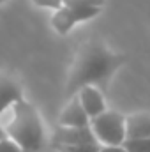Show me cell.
I'll list each match as a JSON object with an SVG mask.
<instances>
[{"mask_svg": "<svg viewBox=\"0 0 150 152\" xmlns=\"http://www.w3.org/2000/svg\"><path fill=\"white\" fill-rule=\"evenodd\" d=\"M125 55L111 50L99 39H87L76 50L67 80H66V96L71 99L83 87L94 85L103 90L108 88L113 75L125 64Z\"/></svg>", "mask_w": 150, "mask_h": 152, "instance_id": "1", "label": "cell"}, {"mask_svg": "<svg viewBox=\"0 0 150 152\" xmlns=\"http://www.w3.org/2000/svg\"><path fill=\"white\" fill-rule=\"evenodd\" d=\"M9 118L0 122L7 138L14 140L23 152H39L46 143V134L37 108L21 99L9 110Z\"/></svg>", "mask_w": 150, "mask_h": 152, "instance_id": "2", "label": "cell"}, {"mask_svg": "<svg viewBox=\"0 0 150 152\" xmlns=\"http://www.w3.org/2000/svg\"><path fill=\"white\" fill-rule=\"evenodd\" d=\"M90 129L101 145H124L125 134V117L120 112L106 110L104 113L90 120Z\"/></svg>", "mask_w": 150, "mask_h": 152, "instance_id": "3", "label": "cell"}, {"mask_svg": "<svg viewBox=\"0 0 150 152\" xmlns=\"http://www.w3.org/2000/svg\"><path fill=\"white\" fill-rule=\"evenodd\" d=\"M103 7H95V5H79V7H64L53 12L51 16V27L55 28L57 34L60 36H67L76 23H83L88 21L95 16H99Z\"/></svg>", "mask_w": 150, "mask_h": 152, "instance_id": "4", "label": "cell"}, {"mask_svg": "<svg viewBox=\"0 0 150 152\" xmlns=\"http://www.w3.org/2000/svg\"><path fill=\"white\" fill-rule=\"evenodd\" d=\"M95 136L88 127H66L57 126V129L51 134V145H85V143H95ZM99 143V142H97Z\"/></svg>", "mask_w": 150, "mask_h": 152, "instance_id": "5", "label": "cell"}, {"mask_svg": "<svg viewBox=\"0 0 150 152\" xmlns=\"http://www.w3.org/2000/svg\"><path fill=\"white\" fill-rule=\"evenodd\" d=\"M58 126H66V127H88L90 126V117L83 110L78 94L73 96L64 106L62 113L58 117Z\"/></svg>", "mask_w": 150, "mask_h": 152, "instance_id": "6", "label": "cell"}, {"mask_svg": "<svg viewBox=\"0 0 150 152\" xmlns=\"http://www.w3.org/2000/svg\"><path fill=\"white\" fill-rule=\"evenodd\" d=\"M78 97H79V103L83 106V110L87 112V115L92 118L99 117L101 113H104L108 108H106V101H104V96L101 92L99 87H94V85H88V87H83L79 92H78Z\"/></svg>", "mask_w": 150, "mask_h": 152, "instance_id": "7", "label": "cell"}, {"mask_svg": "<svg viewBox=\"0 0 150 152\" xmlns=\"http://www.w3.org/2000/svg\"><path fill=\"white\" fill-rule=\"evenodd\" d=\"M21 99H25V97H23V90H21L20 83L16 80H12L11 76L0 73V117L14 103L21 101Z\"/></svg>", "mask_w": 150, "mask_h": 152, "instance_id": "8", "label": "cell"}, {"mask_svg": "<svg viewBox=\"0 0 150 152\" xmlns=\"http://www.w3.org/2000/svg\"><path fill=\"white\" fill-rule=\"evenodd\" d=\"M125 134L127 140H140L150 136V113L138 112L125 117Z\"/></svg>", "mask_w": 150, "mask_h": 152, "instance_id": "9", "label": "cell"}, {"mask_svg": "<svg viewBox=\"0 0 150 152\" xmlns=\"http://www.w3.org/2000/svg\"><path fill=\"white\" fill-rule=\"evenodd\" d=\"M37 7H46V9H64V7H79V5H95L103 7L106 0H32Z\"/></svg>", "mask_w": 150, "mask_h": 152, "instance_id": "10", "label": "cell"}, {"mask_svg": "<svg viewBox=\"0 0 150 152\" xmlns=\"http://www.w3.org/2000/svg\"><path fill=\"white\" fill-rule=\"evenodd\" d=\"M58 152H99L101 143H85V145H55Z\"/></svg>", "mask_w": 150, "mask_h": 152, "instance_id": "11", "label": "cell"}, {"mask_svg": "<svg viewBox=\"0 0 150 152\" xmlns=\"http://www.w3.org/2000/svg\"><path fill=\"white\" fill-rule=\"evenodd\" d=\"M124 147L127 152H150V136L140 140H125Z\"/></svg>", "mask_w": 150, "mask_h": 152, "instance_id": "12", "label": "cell"}, {"mask_svg": "<svg viewBox=\"0 0 150 152\" xmlns=\"http://www.w3.org/2000/svg\"><path fill=\"white\" fill-rule=\"evenodd\" d=\"M0 152H23V149L11 138H2L0 140Z\"/></svg>", "mask_w": 150, "mask_h": 152, "instance_id": "13", "label": "cell"}, {"mask_svg": "<svg viewBox=\"0 0 150 152\" xmlns=\"http://www.w3.org/2000/svg\"><path fill=\"white\" fill-rule=\"evenodd\" d=\"M99 152H127L124 145H101Z\"/></svg>", "mask_w": 150, "mask_h": 152, "instance_id": "14", "label": "cell"}, {"mask_svg": "<svg viewBox=\"0 0 150 152\" xmlns=\"http://www.w3.org/2000/svg\"><path fill=\"white\" fill-rule=\"evenodd\" d=\"M2 138H7V134H5V131H4V127H2V124H0V140Z\"/></svg>", "mask_w": 150, "mask_h": 152, "instance_id": "15", "label": "cell"}, {"mask_svg": "<svg viewBox=\"0 0 150 152\" xmlns=\"http://www.w3.org/2000/svg\"><path fill=\"white\" fill-rule=\"evenodd\" d=\"M4 2H5V0H0V5H2V4H4Z\"/></svg>", "mask_w": 150, "mask_h": 152, "instance_id": "16", "label": "cell"}]
</instances>
